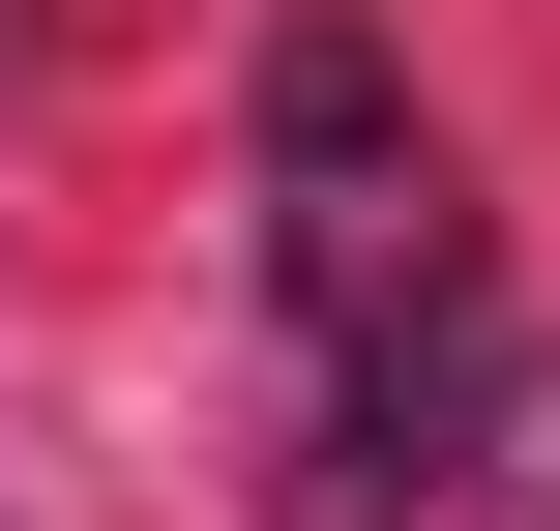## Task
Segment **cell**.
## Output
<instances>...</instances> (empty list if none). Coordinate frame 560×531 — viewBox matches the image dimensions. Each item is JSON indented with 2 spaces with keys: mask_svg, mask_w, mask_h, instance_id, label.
<instances>
[{
  "mask_svg": "<svg viewBox=\"0 0 560 531\" xmlns=\"http://www.w3.org/2000/svg\"><path fill=\"white\" fill-rule=\"evenodd\" d=\"M266 296H295V355H325L295 531H413L443 384H472V177L413 148L384 30H295V59H266Z\"/></svg>",
  "mask_w": 560,
  "mask_h": 531,
  "instance_id": "6da1fadb",
  "label": "cell"
}]
</instances>
